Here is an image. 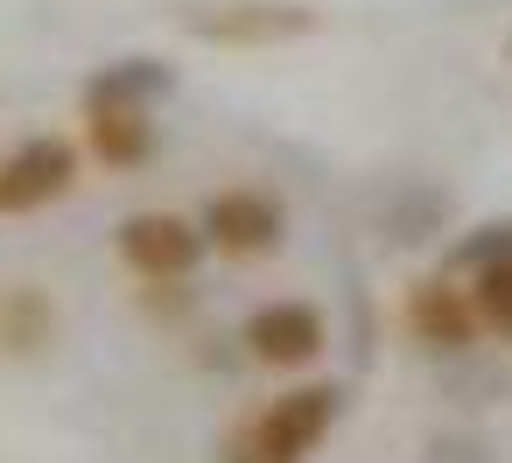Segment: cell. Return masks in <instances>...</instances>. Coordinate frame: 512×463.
<instances>
[{"mask_svg":"<svg viewBox=\"0 0 512 463\" xmlns=\"http://www.w3.org/2000/svg\"><path fill=\"white\" fill-rule=\"evenodd\" d=\"M407 330H414V344L435 351V358H463V351H477L484 316H477L470 281H463V274H421V281L407 288Z\"/></svg>","mask_w":512,"mask_h":463,"instance_id":"8992f818","label":"cell"},{"mask_svg":"<svg viewBox=\"0 0 512 463\" xmlns=\"http://www.w3.org/2000/svg\"><path fill=\"white\" fill-rule=\"evenodd\" d=\"M183 29L218 50H274V43L316 36V8H302V0H211V8L183 15Z\"/></svg>","mask_w":512,"mask_h":463,"instance_id":"277c9868","label":"cell"},{"mask_svg":"<svg viewBox=\"0 0 512 463\" xmlns=\"http://www.w3.org/2000/svg\"><path fill=\"white\" fill-rule=\"evenodd\" d=\"M78 169H85V148L64 141V134H29L0 155V218H36L50 204H64L78 190Z\"/></svg>","mask_w":512,"mask_h":463,"instance_id":"7a4b0ae2","label":"cell"},{"mask_svg":"<svg viewBox=\"0 0 512 463\" xmlns=\"http://www.w3.org/2000/svg\"><path fill=\"white\" fill-rule=\"evenodd\" d=\"M113 246H120V260H127L141 281H155V288H183V281L197 274V260L211 253L204 225L183 218V211H134V218H120Z\"/></svg>","mask_w":512,"mask_h":463,"instance_id":"3957f363","label":"cell"},{"mask_svg":"<svg viewBox=\"0 0 512 463\" xmlns=\"http://www.w3.org/2000/svg\"><path fill=\"white\" fill-rule=\"evenodd\" d=\"M505 57H512V43H505Z\"/></svg>","mask_w":512,"mask_h":463,"instance_id":"7c38bea8","label":"cell"},{"mask_svg":"<svg viewBox=\"0 0 512 463\" xmlns=\"http://www.w3.org/2000/svg\"><path fill=\"white\" fill-rule=\"evenodd\" d=\"M463 281H470V295H477L484 337L512 344V253H505V260H491V267H477V274H463Z\"/></svg>","mask_w":512,"mask_h":463,"instance_id":"8fae6325","label":"cell"},{"mask_svg":"<svg viewBox=\"0 0 512 463\" xmlns=\"http://www.w3.org/2000/svg\"><path fill=\"white\" fill-rule=\"evenodd\" d=\"M337 414H344V386H330V379L288 386L232 428L218 463H309L323 449V435L337 428Z\"/></svg>","mask_w":512,"mask_h":463,"instance_id":"6da1fadb","label":"cell"},{"mask_svg":"<svg viewBox=\"0 0 512 463\" xmlns=\"http://www.w3.org/2000/svg\"><path fill=\"white\" fill-rule=\"evenodd\" d=\"M323 344H330V323H323L316 302L281 295V302H260V309L246 316V351H253L260 365H274V372H302V365H316Z\"/></svg>","mask_w":512,"mask_h":463,"instance_id":"ba28073f","label":"cell"},{"mask_svg":"<svg viewBox=\"0 0 512 463\" xmlns=\"http://www.w3.org/2000/svg\"><path fill=\"white\" fill-rule=\"evenodd\" d=\"M169 85H176L169 64H155V57H113L85 92H92V99H127V106H155Z\"/></svg>","mask_w":512,"mask_h":463,"instance_id":"30bf717a","label":"cell"},{"mask_svg":"<svg viewBox=\"0 0 512 463\" xmlns=\"http://www.w3.org/2000/svg\"><path fill=\"white\" fill-rule=\"evenodd\" d=\"M57 344V302L36 281L0 288V358H43Z\"/></svg>","mask_w":512,"mask_h":463,"instance_id":"9c48e42d","label":"cell"},{"mask_svg":"<svg viewBox=\"0 0 512 463\" xmlns=\"http://www.w3.org/2000/svg\"><path fill=\"white\" fill-rule=\"evenodd\" d=\"M197 225H204L211 253H225V260H260V253H281V239H288L281 197H267V190H253V183L211 190L204 211H197Z\"/></svg>","mask_w":512,"mask_h":463,"instance_id":"5b68a950","label":"cell"},{"mask_svg":"<svg viewBox=\"0 0 512 463\" xmlns=\"http://www.w3.org/2000/svg\"><path fill=\"white\" fill-rule=\"evenodd\" d=\"M85 155L106 169V176H134L155 162L162 134H155V106H127V99H92L85 92Z\"/></svg>","mask_w":512,"mask_h":463,"instance_id":"52a82bcc","label":"cell"}]
</instances>
